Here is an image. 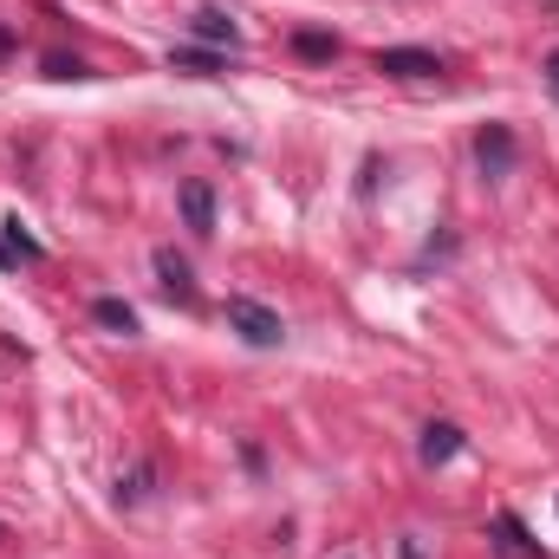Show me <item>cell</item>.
<instances>
[{
	"mask_svg": "<svg viewBox=\"0 0 559 559\" xmlns=\"http://www.w3.org/2000/svg\"><path fill=\"white\" fill-rule=\"evenodd\" d=\"M7 46H13V33H7V26H0V59H7Z\"/></svg>",
	"mask_w": 559,
	"mask_h": 559,
	"instance_id": "17",
	"label": "cell"
},
{
	"mask_svg": "<svg viewBox=\"0 0 559 559\" xmlns=\"http://www.w3.org/2000/svg\"><path fill=\"white\" fill-rule=\"evenodd\" d=\"M91 319H98L104 332H124V339H137V306H130V300H111V293H104V300L91 306Z\"/></svg>",
	"mask_w": 559,
	"mask_h": 559,
	"instance_id": "8",
	"label": "cell"
},
{
	"mask_svg": "<svg viewBox=\"0 0 559 559\" xmlns=\"http://www.w3.org/2000/svg\"><path fill=\"white\" fill-rule=\"evenodd\" d=\"M182 221L195 234H215V189L208 182H182Z\"/></svg>",
	"mask_w": 559,
	"mask_h": 559,
	"instance_id": "7",
	"label": "cell"
},
{
	"mask_svg": "<svg viewBox=\"0 0 559 559\" xmlns=\"http://www.w3.org/2000/svg\"><path fill=\"white\" fill-rule=\"evenodd\" d=\"M378 72H384V78H436L443 59L423 52V46H384V52H378Z\"/></svg>",
	"mask_w": 559,
	"mask_h": 559,
	"instance_id": "2",
	"label": "cell"
},
{
	"mask_svg": "<svg viewBox=\"0 0 559 559\" xmlns=\"http://www.w3.org/2000/svg\"><path fill=\"white\" fill-rule=\"evenodd\" d=\"M46 78H91V65H85V59H65V52H52V59H46Z\"/></svg>",
	"mask_w": 559,
	"mask_h": 559,
	"instance_id": "14",
	"label": "cell"
},
{
	"mask_svg": "<svg viewBox=\"0 0 559 559\" xmlns=\"http://www.w3.org/2000/svg\"><path fill=\"white\" fill-rule=\"evenodd\" d=\"M293 52L300 59H339V39L332 33H293Z\"/></svg>",
	"mask_w": 559,
	"mask_h": 559,
	"instance_id": "12",
	"label": "cell"
},
{
	"mask_svg": "<svg viewBox=\"0 0 559 559\" xmlns=\"http://www.w3.org/2000/svg\"><path fill=\"white\" fill-rule=\"evenodd\" d=\"M495 534H501V541H508L521 559H541V541H528V528H521L514 514H495Z\"/></svg>",
	"mask_w": 559,
	"mask_h": 559,
	"instance_id": "11",
	"label": "cell"
},
{
	"mask_svg": "<svg viewBox=\"0 0 559 559\" xmlns=\"http://www.w3.org/2000/svg\"><path fill=\"white\" fill-rule=\"evenodd\" d=\"M547 91H554V98H559V52H554V59H547Z\"/></svg>",
	"mask_w": 559,
	"mask_h": 559,
	"instance_id": "16",
	"label": "cell"
},
{
	"mask_svg": "<svg viewBox=\"0 0 559 559\" xmlns=\"http://www.w3.org/2000/svg\"><path fill=\"white\" fill-rule=\"evenodd\" d=\"M169 65H176V72H195V78H215V72H221V52H202V46H176V52H169Z\"/></svg>",
	"mask_w": 559,
	"mask_h": 559,
	"instance_id": "9",
	"label": "cell"
},
{
	"mask_svg": "<svg viewBox=\"0 0 559 559\" xmlns=\"http://www.w3.org/2000/svg\"><path fill=\"white\" fill-rule=\"evenodd\" d=\"M456 449H462V430H456V423H430V430H423V443H417L423 469H443V462H456Z\"/></svg>",
	"mask_w": 559,
	"mask_h": 559,
	"instance_id": "5",
	"label": "cell"
},
{
	"mask_svg": "<svg viewBox=\"0 0 559 559\" xmlns=\"http://www.w3.org/2000/svg\"><path fill=\"white\" fill-rule=\"evenodd\" d=\"M0 261H13V254H7V247H0Z\"/></svg>",
	"mask_w": 559,
	"mask_h": 559,
	"instance_id": "18",
	"label": "cell"
},
{
	"mask_svg": "<svg viewBox=\"0 0 559 559\" xmlns=\"http://www.w3.org/2000/svg\"><path fill=\"white\" fill-rule=\"evenodd\" d=\"M156 287H163L176 306H195V274H189V261H182L176 247H156Z\"/></svg>",
	"mask_w": 559,
	"mask_h": 559,
	"instance_id": "4",
	"label": "cell"
},
{
	"mask_svg": "<svg viewBox=\"0 0 559 559\" xmlns=\"http://www.w3.org/2000/svg\"><path fill=\"white\" fill-rule=\"evenodd\" d=\"M0 247H7L13 261H46V247H39L26 228H20V215H13V221H0Z\"/></svg>",
	"mask_w": 559,
	"mask_h": 559,
	"instance_id": "10",
	"label": "cell"
},
{
	"mask_svg": "<svg viewBox=\"0 0 559 559\" xmlns=\"http://www.w3.org/2000/svg\"><path fill=\"white\" fill-rule=\"evenodd\" d=\"M404 559H430V554H423V541H417V534H404Z\"/></svg>",
	"mask_w": 559,
	"mask_h": 559,
	"instance_id": "15",
	"label": "cell"
},
{
	"mask_svg": "<svg viewBox=\"0 0 559 559\" xmlns=\"http://www.w3.org/2000/svg\"><path fill=\"white\" fill-rule=\"evenodd\" d=\"M228 326L254 345V352H274V345H287V326H280V313L274 306H261V300H247V293H234L228 300Z\"/></svg>",
	"mask_w": 559,
	"mask_h": 559,
	"instance_id": "1",
	"label": "cell"
},
{
	"mask_svg": "<svg viewBox=\"0 0 559 559\" xmlns=\"http://www.w3.org/2000/svg\"><path fill=\"white\" fill-rule=\"evenodd\" d=\"M475 163H482L488 182H501V176L514 169V130H508V124H488V130L475 137Z\"/></svg>",
	"mask_w": 559,
	"mask_h": 559,
	"instance_id": "3",
	"label": "cell"
},
{
	"mask_svg": "<svg viewBox=\"0 0 559 559\" xmlns=\"http://www.w3.org/2000/svg\"><path fill=\"white\" fill-rule=\"evenodd\" d=\"M189 33H195V39H202V46H228V52H234V46H241V33H234V20H228V13H221V7H202V13H195V20H189Z\"/></svg>",
	"mask_w": 559,
	"mask_h": 559,
	"instance_id": "6",
	"label": "cell"
},
{
	"mask_svg": "<svg viewBox=\"0 0 559 559\" xmlns=\"http://www.w3.org/2000/svg\"><path fill=\"white\" fill-rule=\"evenodd\" d=\"M150 482H156V469H150V462H143V469H130V475L117 482V501H143V495H150Z\"/></svg>",
	"mask_w": 559,
	"mask_h": 559,
	"instance_id": "13",
	"label": "cell"
}]
</instances>
